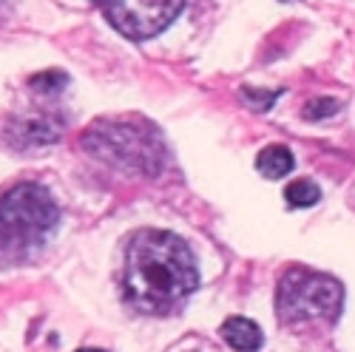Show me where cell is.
<instances>
[{"label": "cell", "instance_id": "cell-1", "mask_svg": "<svg viewBox=\"0 0 355 352\" xmlns=\"http://www.w3.org/2000/svg\"><path fill=\"white\" fill-rule=\"evenodd\" d=\"M199 284L191 247L168 230H139L125 253V299L148 315L180 307Z\"/></svg>", "mask_w": 355, "mask_h": 352}, {"label": "cell", "instance_id": "cell-2", "mask_svg": "<svg viewBox=\"0 0 355 352\" xmlns=\"http://www.w3.org/2000/svg\"><path fill=\"white\" fill-rule=\"evenodd\" d=\"M83 148L123 170L157 176L165 165L162 137L142 120H97L83 137Z\"/></svg>", "mask_w": 355, "mask_h": 352}, {"label": "cell", "instance_id": "cell-3", "mask_svg": "<svg viewBox=\"0 0 355 352\" xmlns=\"http://www.w3.org/2000/svg\"><path fill=\"white\" fill-rule=\"evenodd\" d=\"M60 222V208L43 185L23 182L0 196V256H26Z\"/></svg>", "mask_w": 355, "mask_h": 352}, {"label": "cell", "instance_id": "cell-4", "mask_svg": "<svg viewBox=\"0 0 355 352\" xmlns=\"http://www.w3.org/2000/svg\"><path fill=\"white\" fill-rule=\"evenodd\" d=\"M344 304V287L324 273H313V270H287L279 281V292H276V310L279 318L287 324L295 321H313V318H324V321H336Z\"/></svg>", "mask_w": 355, "mask_h": 352}, {"label": "cell", "instance_id": "cell-5", "mask_svg": "<svg viewBox=\"0 0 355 352\" xmlns=\"http://www.w3.org/2000/svg\"><path fill=\"white\" fill-rule=\"evenodd\" d=\"M105 20L131 40H148L173 23L185 0H92Z\"/></svg>", "mask_w": 355, "mask_h": 352}, {"label": "cell", "instance_id": "cell-6", "mask_svg": "<svg viewBox=\"0 0 355 352\" xmlns=\"http://www.w3.org/2000/svg\"><path fill=\"white\" fill-rule=\"evenodd\" d=\"M63 137V125L49 114H17L3 123V142L17 151L51 145Z\"/></svg>", "mask_w": 355, "mask_h": 352}, {"label": "cell", "instance_id": "cell-7", "mask_svg": "<svg viewBox=\"0 0 355 352\" xmlns=\"http://www.w3.org/2000/svg\"><path fill=\"white\" fill-rule=\"evenodd\" d=\"M222 338L227 341V346H233L236 352H256L261 346V330L256 327V321L233 315L222 324Z\"/></svg>", "mask_w": 355, "mask_h": 352}, {"label": "cell", "instance_id": "cell-8", "mask_svg": "<svg viewBox=\"0 0 355 352\" xmlns=\"http://www.w3.org/2000/svg\"><path fill=\"white\" fill-rule=\"evenodd\" d=\"M295 159H293V151L284 148V145H268L259 157H256V168L259 173H264V179H282L293 170Z\"/></svg>", "mask_w": 355, "mask_h": 352}, {"label": "cell", "instance_id": "cell-9", "mask_svg": "<svg viewBox=\"0 0 355 352\" xmlns=\"http://www.w3.org/2000/svg\"><path fill=\"white\" fill-rule=\"evenodd\" d=\"M321 199V191L318 185L307 182V179H295L287 185L284 191V202L290 204V208H313V204Z\"/></svg>", "mask_w": 355, "mask_h": 352}, {"label": "cell", "instance_id": "cell-10", "mask_svg": "<svg viewBox=\"0 0 355 352\" xmlns=\"http://www.w3.org/2000/svg\"><path fill=\"white\" fill-rule=\"evenodd\" d=\"M66 82H69V74L57 71V69H49V71H40L35 77H28V85H32L37 94H57V91H63Z\"/></svg>", "mask_w": 355, "mask_h": 352}, {"label": "cell", "instance_id": "cell-11", "mask_svg": "<svg viewBox=\"0 0 355 352\" xmlns=\"http://www.w3.org/2000/svg\"><path fill=\"white\" fill-rule=\"evenodd\" d=\"M338 108H341V103L333 100V97H315V100L307 103L304 116H307V120H327V116L338 114Z\"/></svg>", "mask_w": 355, "mask_h": 352}, {"label": "cell", "instance_id": "cell-12", "mask_svg": "<svg viewBox=\"0 0 355 352\" xmlns=\"http://www.w3.org/2000/svg\"><path fill=\"white\" fill-rule=\"evenodd\" d=\"M242 97H245V103L253 108V111H268L273 103H276V97H279V91H270V94H264V91H256V88H242Z\"/></svg>", "mask_w": 355, "mask_h": 352}, {"label": "cell", "instance_id": "cell-13", "mask_svg": "<svg viewBox=\"0 0 355 352\" xmlns=\"http://www.w3.org/2000/svg\"><path fill=\"white\" fill-rule=\"evenodd\" d=\"M77 352H105V349H94V346H85V349H77Z\"/></svg>", "mask_w": 355, "mask_h": 352}]
</instances>
